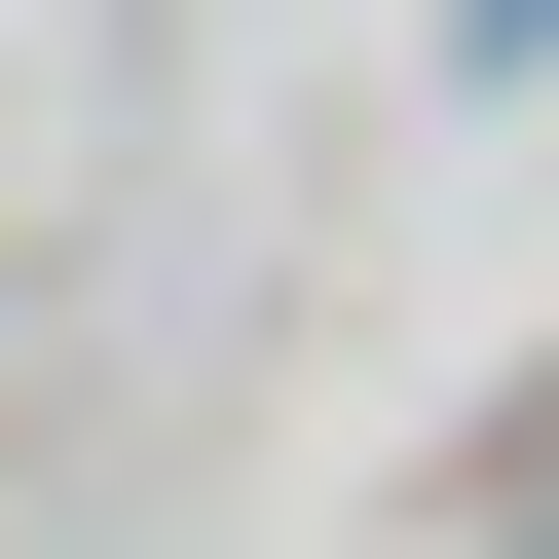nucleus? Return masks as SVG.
I'll return each instance as SVG.
<instances>
[{
    "label": "nucleus",
    "instance_id": "f257e3e1",
    "mask_svg": "<svg viewBox=\"0 0 559 559\" xmlns=\"http://www.w3.org/2000/svg\"><path fill=\"white\" fill-rule=\"evenodd\" d=\"M485 38H559V0H485Z\"/></svg>",
    "mask_w": 559,
    "mask_h": 559
}]
</instances>
